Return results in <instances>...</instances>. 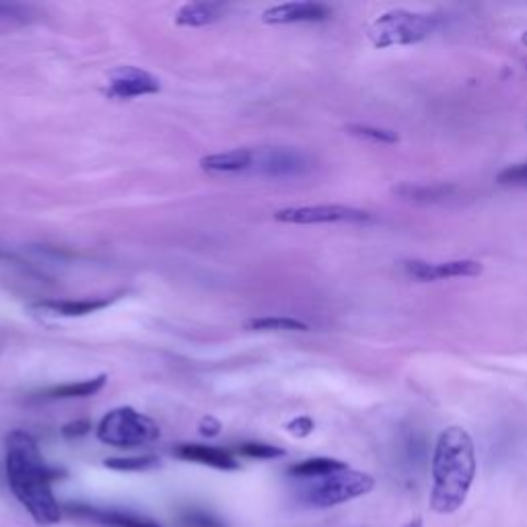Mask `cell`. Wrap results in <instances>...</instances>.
Returning a JSON list of instances; mask_svg holds the SVG:
<instances>
[{
	"mask_svg": "<svg viewBox=\"0 0 527 527\" xmlns=\"http://www.w3.org/2000/svg\"><path fill=\"white\" fill-rule=\"evenodd\" d=\"M5 466L13 495L35 523L56 525L62 519V507L52 493V482L58 480L62 472L44 462L38 443L29 433L13 431L7 437Z\"/></svg>",
	"mask_w": 527,
	"mask_h": 527,
	"instance_id": "6da1fadb",
	"label": "cell"
},
{
	"mask_svg": "<svg viewBox=\"0 0 527 527\" xmlns=\"http://www.w3.org/2000/svg\"><path fill=\"white\" fill-rule=\"evenodd\" d=\"M478 462L472 435L462 427H447L433 451L431 509L439 515L460 511L468 501Z\"/></svg>",
	"mask_w": 527,
	"mask_h": 527,
	"instance_id": "7a4b0ae2",
	"label": "cell"
},
{
	"mask_svg": "<svg viewBox=\"0 0 527 527\" xmlns=\"http://www.w3.org/2000/svg\"><path fill=\"white\" fill-rule=\"evenodd\" d=\"M373 488H375V478L371 474L344 468L324 478L307 480L301 497L311 507L330 509L348 501H355L359 497H365Z\"/></svg>",
	"mask_w": 527,
	"mask_h": 527,
	"instance_id": "3957f363",
	"label": "cell"
},
{
	"mask_svg": "<svg viewBox=\"0 0 527 527\" xmlns=\"http://www.w3.org/2000/svg\"><path fill=\"white\" fill-rule=\"evenodd\" d=\"M437 19L425 13H412L404 9H394L377 17L369 27V40L375 48H394L412 46L427 40L435 31Z\"/></svg>",
	"mask_w": 527,
	"mask_h": 527,
	"instance_id": "277c9868",
	"label": "cell"
},
{
	"mask_svg": "<svg viewBox=\"0 0 527 527\" xmlns=\"http://www.w3.org/2000/svg\"><path fill=\"white\" fill-rule=\"evenodd\" d=\"M159 435L161 431L155 420L130 406L114 408L101 418L97 427V439L101 443L122 449L149 445L157 441Z\"/></svg>",
	"mask_w": 527,
	"mask_h": 527,
	"instance_id": "5b68a950",
	"label": "cell"
},
{
	"mask_svg": "<svg viewBox=\"0 0 527 527\" xmlns=\"http://www.w3.org/2000/svg\"><path fill=\"white\" fill-rule=\"evenodd\" d=\"M274 221L289 225H330V223H369L371 213L344 204H315V206H291L274 213Z\"/></svg>",
	"mask_w": 527,
	"mask_h": 527,
	"instance_id": "8992f818",
	"label": "cell"
},
{
	"mask_svg": "<svg viewBox=\"0 0 527 527\" xmlns=\"http://www.w3.org/2000/svg\"><path fill=\"white\" fill-rule=\"evenodd\" d=\"M309 169H311V159L305 153L295 149L274 147V149L256 151L252 173L283 180V178H301V175H305Z\"/></svg>",
	"mask_w": 527,
	"mask_h": 527,
	"instance_id": "52a82bcc",
	"label": "cell"
},
{
	"mask_svg": "<svg viewBox=\"0 0 527 527\" xmlns=\"http://www.w3.org/2000/svg\"><path fill=\"white\" fill-rule=\"evenodd\" d=\"M161 91L159 79L136 66H120L110 73L108 95L114 99H134Z\"/></svg>",
	"mask_w": 527,
	"mask_h": 527,
	"instance_id": "ba28073f",
	"label": "cell"
},
{
	"mask_svg": "<svg viewBox=\"0 0 527 527\" xmlns=\"http://www.w3.org/2000/svg\"><path fill=\"white\" fill-rule=\"evenodd\" d=\"M406 272L420 280V283H437V280L449 278H472L484 272V266L476 260H451V262H423L410 260L406 262Z\"/></svg>",
	"mask_w": 527,
	"mask_h": 527,
	"instance_id": "9c48e42d",
	"label": "cell"
},
{
	"mask_svg": "<svg viewBox=\"0 0 527 527\" xmlns=\"http://www.w3.org/2000/svg\"><path fill=\"white\" fill-rule=\"evenodd\" d=\"M66 511L70 515L89 519V521L99 523L103 527H161L155 519L136 515L130 511L99 509V507H89V505H68Z\"/></svg>",
	"mask_w": 527,
	"mask_h": 527,
	"instance_id": "30bf717a",
	"label": "cell"
},
{
	"mask_svg": "<svg viewBox=\"0 0 527 527\" xmlns=\"http://www.w3.org/2000/svg\"><path fill=\"white\" fill-rule=\"evenodd\" d=\"M330 17V9L320 3H285L270 7L262 13V21L268 25L289 23H315Z\"/></svg>",
	"mask_w": 527,
	"mask_h": 527,
	"instance_id": "8fae6325",
	"label": "cell"
},
{
	"mask_svg": "<svg viewBox=\"0 0 527 527\" xmlns=\"http://www.w3.org/2000/svg\"><path fill=\"white\" fill-rule=\"evenodd\" d=\"M175 455H178V458L184 460V462L208 466V468L223 470V472L239 470V462L233 458V455L229 451H223V449H217V447H210V445L184 443V445L175 447Z\"/></svg>",
	"mask_w": 527,
	"mask_h": 527,
	"instance_id": "7c38bea8",
	"label": "cell"
},
{
	"mask_svg": "<svg viewBox=\"0 0 527 527\" xmlns=\"http://www.w3.org/2000/svg\"><path fill=\"white\" fill-rule=\"evenodd\" d=\"M256 151L254 149H233L215 153L200 159V167L208 173H252Z\"/></svg>",
	"mask_w": 527,
	"mask_h": 527,
	"instance_id": "4fadbf2b",
	"label": "cell"
},
{
	"mask_svg": "<svg viewBox=\"0 0 527 527\" xmlns=\"http://www.w3.org/2000/svg\"><path fill=\"white\" fill-rule=\"evenodd\" d=\"M225 7L219 3H188L175 13V23L182 27H204L223 17Z\"/></svg>",
	"mask_w": 527,
	"mask_h": 527,
	"instance_id": "5bb4252c",
	"label": "cell"
},
{
	"mask_svg": "<svg viewBox=\"0 0 527 527\" xmlns=\"http://www.w3.org/2000/svg\"><path fill=\"white\" fill-rule=\"evenodd\" d=\"M114 301L116 297L114 299H83V301H44L35 307L50 311L54 315H64V318H81V315H89L99 309L110 307Z\"/></svg>",
	"mask_w": 527,
	"mask_h": 527,
	"instance_id": "9a60e30c",
	"label": "cell"
},
{
	"mask_svg": "<svg viewBox=\"0 0 527 527\" xmlns=\"http://www.w3.org/2000/svg\"><path fill=\"white\" fill-rule=\"evenodd\" d=\"M105 383H108V377L105 375H97L93 379H85V381H77V383H64V385H58V388L44 392V398H48V400L91 398L105 388Z\"/></svg>",
	"mask_w": 527,
	"mask_h": 527,
	"instance_id": "2e32d148",
	"label": "cell"
},
{
	"mask_svg": "<svg viewBox=\"0 0 527 527\" xmlns=\"http://www.w3.org/2000/svg\"><path fill=\"white\" fill-rule=\"evenodd\" d=\"M344 468H348V466L340 460H334V458H309V460H303V462L291 466L289 474L293 478H299V480H315V478H324V476H330L334 472H340Z\"/></svg>",
	"mask_w": 527,
	"mask_h": 527,
	"instance_id": "e0dca14e",
	"label": "cell"
},
{
	"mask_svg": "<svg viewBox=\"0 0 527 527\" xmlns=\"http://www.w3.org/2000/svg\"><path fill=\"white\" fill-rule=\"evenodd\" d=\"M248 330L256 332H307L309 326L295 318H285V315H266V318H256L245 324Z\"/></svg>",
	"mask_w": 527,
	"mask_h": 527,
	"instance_id": "ac0fdd59",
	"label": "cell"
},
{
	"mask_svg": "<svg viewBox=\"0 0 527 527\" xmlns=\"http://www.w3.org/2000/svg\"><path fill=\"white\" fill-rule=\"evenodd\" d=\"M159 466L155 455H132V458H110L105 460V468L116 472H145Z\"/></svg>",
	"mask_w": 527,
	"mask_h": 527,
	"instance_id": "d6986e66",
	"label": "cell"
},
{
	"mask_svg": "<svg viewBox=\"0 0 527 527\" xmlns=\"http://www.w3.org/2000/svg\"><path fill=\"white\" fill-rule=\"evenodd\" d=\"M396 194H400L402 198H408V200H423V202H433V200H441L445 196H449L453 192L451 186H410V184H404L400 188L394 190Z\"/></svg>",
	"mask_w": 527,
	"mask_h": 527,
	"instance_id": "ffe728a7",
	"label": "cell"
},
{
	"mask_svg": "<svg viewBox=\"0 0 527 527\" xmlns=\"http://www.w3.org/2000/svg\"><path fill=\"white\" fill-rule=\"evenodd\" d=\"M348 132L353 134V136L365 138V140H373V143H383V145L398 143V134L396 132L385 130V128H377V126L353 124V126H348Z\"/></svg>",
	"mask_w": 527,
	"mask_h": 527,
	"instance_id": "44dd1931",
	"label": "cell"
},
{
	"mask_svg": "<svg viewBox=\"0 0 527 527\" xmlns=\"http://www.w3.org/2000/svg\"><path fill=\"white\" fill-rule=\"evenodd\" d=\"M245 458H252V460H278L285 455V449H280L276 445H268V443H241L237 449Z\"/></svg>",
	"mask_w": 527,
	"mask_h": 527,
	"instance_id": "7402d4cb",
	"label": "cell"
},
{
	"mask_svg": "<svg viewBox=\"0 0 527 527\" xmlns=\"http://www.w3.org/2000/svg\"><path fill=\"white\" fill-rule=\"evenodd\" d=\"M497 182L501 186H513V188H527V163H517L507 169H503L497 175Z\"/></svg>",
	"mask_w": 527,
	"mask_h": 527,
	"instance_id": "603a6c76",
	"label": "cell"
},
{
	"mask_svg": "<svg viewBox=\"0 0 527 527\" xmlns=\"http://www.w3.org/2000/svg\"><path fill=\"white\" fill-rule=\"evenodd\" d=\"M186 527H225L217 517L208 515L204 511H190L184 515Z\"/></svg>",
	"mask_w": 527,
	"mask_h": 527,
	"instance_id": "cb8c5ba5",
	"label": "cell"
},
{
	"mask_svg": "<svg viewBox=\"0 0 527 527\" xmlns=\"http://www.w3.org/2000/svg\"><path fill=\"white\" fill-rule=\"evenodd\" d=\"M313 429H315V425H313V420H311L309 416H299V418L291 420V423L287 425V431H289L293 437H297V439H303V437L311 435Z\"/></svg>",
	"mask_w": 527,
	"mask_h": 527,
	"instance_id": "d4e9b609",
	"label": "cell"
},
{
	"mask_svg": "<svg viewBox=\"0 0 527 527\" xmlns=\"http://www.w3.org/2000/svg\"><path fill=\"white\" fill-rule=\"evenodd\" d=\"M91 431L89 420H75V423H68L62 427V435L66 439H77V437H85Z\"/></svg>",
	"mask_w": 527,
	"mask_h": 527,
	"instance_id": "484cf974",
	"label": "cell"
},
{
	"mask_svg": "<svg viewBox=\"0 0 527 527\" xmlns=\"http://www.w3.org/2000/svg\"><path fill=\"white\" fill-rule=\"evenodd\" d=\"M27 11L19 5H7L0 3V21H23Z\"/></svg>",
	"mask_w": 527,
	"mask_h": 527,
	"instance_id": "4316f807",
	"label": "cell"
},
{
	"mask_svg": "<svg viewBox=\"0 0 527 527\" xmlns=\"http://www.w3.org/2000/svg\"><path fill=\"white\" fill-rule=\"evenodd\" d=\"M200 433L206 437H217L221 433V423L213 416H206V418H202V423H200Z\"/></svg>",
	"mask_w": 527,
	"mask_h": 527,
	"instance_id": "83f0119b",
	"label": "cell"
},
{
	"mask_svg": "<svg viewBox=\"0 0 527 527\" xmlns=\"http://www.w3.org/2000/svg\"><path fill=\"white\" fill-rule=\"evenodd\" d=\"M404 527H423V519H420V517H414V519L408 521Z\"/></svg>",
	"mask_w": 527,
	"mask_h": 527,
	"instance_id": "f1b7e54d",
	"label": "cell"
},
{
	"mask_svg": "<svg viewBox=\"0 0 527 527\" xmlns=\"http://www.w3.org/2000/svg\"><path fill=\"white\" fill-rule=\"evenodd\" d=\"M0 260H13V256L7 252H0Z\"/></svg>",
	"mask_w": 527,
	"mask_h": 527,
	"instance_id": "f546056e",
	"label": "cell"
}]
</instances>
